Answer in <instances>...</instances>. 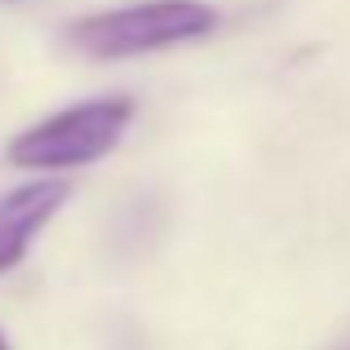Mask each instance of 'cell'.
I'll return each instance as SVG.
<instances>
[{"label": "cell", "mask_w": 350, "mask_h": 350, "mask_svg": "<svg viewBox=\"0 0 350 350\" xmlns=\"http://www.w3.org/2000/svg\"><path fill=\"white\" fill-rule=\"evenodd\" d=\"M217 27V14L204 0H133L120 9L76 18L67 27V40L80 53L103 62H124L142 53H160L173 44H191Z\"/></svg>", "instance_id": "obj_1"}, {"label": "cell", "mask_w": 350, "mask_h": 350, "mask_svg": "<svg viewBox=\"0 0 350 350\" xmlns=\"http://www.w3.org/2000/svg\"><path fill=\"white\" fill-rule=\"evenodd\" d=\"M133 124V103L124 94L89 98V103L62 107L49 120L23 129L9 137V164L31 173H58V169H85L120 146V137Z\"/></svg>", "instance_id": "obj_2"}, {"label": "cell", "mask_w": 350, "mask_h": 350, "mask_svg": "<svg viewBox=\"0 0 350 350\" xmlns=\"http://www.w3.org/2000/svg\"><path fill=\"white\" fill-rule=\"evenodd\" d=\"M71 200V182H23L9 196H0V275L14 271L27 257L31 239L53 222L62 204Z\"/></svg>", "instance_id": "obj_3"}, {"label": "cell", "mask_w": 350, "mask_h": 350, "mask_svg": "<svg viewBox=\"0 0 350 350\" xmlns=\"http://www.w3.org/2000/svg\"><path fill=\"white\" fill-rule=\"evenodd\" d=\"M0 350H9V342H5V337H0Z\"/></svg>", "instance_id": "obj_4"}]
</instances>
